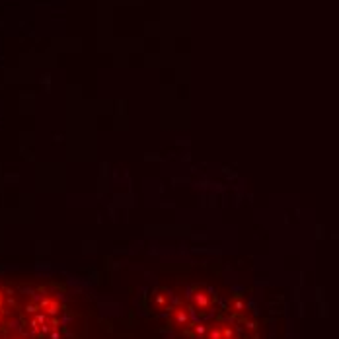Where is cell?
<instances>
[{
  "mask_svg": "<svg viewBox=\"0 0 339 339\" xmlns=\"http://www.w3.org/2000/svg\"><path fill=\"white\" fill-rule=\"evenodd\" d=\"M193 302H195V306L199 308V310H209L211 308V304H213V296L207 292V290H203V289H195V294H193Z\"/></svg>",
  "mask_w": 339,
  "mask_h": 339,
  "instance_id": "1",
  "label": "cell"
},
{
  "mask_svg": "<svg viewBox=\"0 0 339 339\" xmlns=\"http://www.w3.org/2000/svg\"><path fill=\"white\" fill-rule=\"evenodd\" d=\"M220 329H222V339H234L236 337V333H234V329L228 326V324H224V326H220Z\"/></svg>",
  "mask_w": 339,
  "mask_h": 339,
  "instance_id": "3",
  "label": "cell"
},
{
  "mask_svg": "<svg viewBox=\"0 0 339 339\" xmlns=\"http://www.w3.org/2000/svg\"><path fill=\"white\" fill-rule=\"evenodd\" d=\"M170 322H174L177 326H183V324H189V310L183 306V304H177L172 308V316H170Z\"/></svg>",
  "mask_w": 339,
  "mask_h": 339,
  "instance_id": "2",
  "label": "cell"
},
{
  "mask_svg": "<svg viewBox=\"0 0 339 339\" xmlns=\"http://www.w3.org/2000/svg\"><path fill=\"white\" fill-rule=\"evenodd\" d=\"M207 339H222V329L218 326H214L209 329V337Z\"/></svg>",
  "mask_w": 339,
  "mask_h": 339,
  "instance_id": "4",
  "label": "cell"
}]
</instances>
